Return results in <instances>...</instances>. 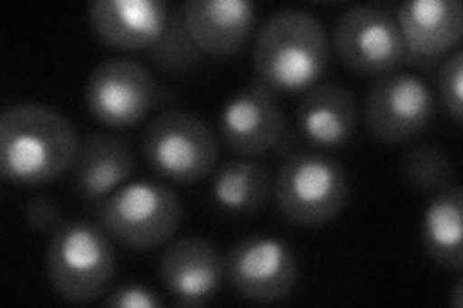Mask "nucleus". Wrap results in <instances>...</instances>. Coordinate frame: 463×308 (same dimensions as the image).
Instances as JSON below:
<instances>
[{"mask_svg":"<svg viewBox=\"0 0 463 308\" xmlns=\"http://www.w3.org/2000/svg\"><path fill=\"white\" fill-rule=\"evenodd\" d=\"M153 71L136 58L114 56L99 62L85 85V105L103 126L124 129L139 124L158 102Z\"/></svg>","mask_w":463,"mask_h":308,"instance_id":"7","label":"nucleus"},{"mask_svg":"<svg viewBox=\"0 0 463 308\" xmlns=\"http://www.w3.org/2000/svg\"><path fill=\"white\" fill-rule=\"evenodd\" d=\"M350 182L340 160L317 151L286 153L274 182V199L289 224L321 226L345 207Z\"/></svg>","mask_w":463,"mask_h":308,"instance_id":"4","label":"nucleus"},{"mask_svg":"<svg viewBox=\"0 0 463 308\" xmlns=\"http://www.w3.org/2000/svg\"><path fill=\"white\" fill-rule=\"evenodd\" d=\"M136 172V153L118 135L93 131L81 143L74 163V183L80 197L97 209Z\"/></svg>","mask_w":463,"mask_h":308,"instance_id":"16","label":"nucleus"},{"mask_svg":"<svg viewBox=\"0 0 463 308\" xmlns=\"http://www.w3.org/2000/svg\"><path fill=\"white\" fill-rule=\"evenodd\" d=\"M448 304L452 308H461L463 306V284L461 280H456V284L452 285L450 295H448Z\"/></svg>","mask_w":463,"mask_h":308,"instance_id":"25","label":"nucleus"},{"mask_svg":"<svg viewBox=\"0 0 463 308\" xmlns=\"http://www.w3.org/2000/svg\"><path fill=\"white\" fill-rule=\"evenodd\" d=\"M145 54L158 70L166 73H182L203 62L205 52L199 49L187 27L182 5H168L165 32Z\"/></svg>","mask_w":463,"mask_h":308,"instance_id":"20","label":"nucleus"},{"mask_svg":"<svg viewBox=\"0 0 463 308\" xmlns=\"http://www.w3.org/2000/svg\"><path fill=\"white\" fill-rule=\"evenodd\" d=\"M423 251L439 268L459 272L463 266V189L452 183L434 193L421 228Z\"/></svg>","mask_w":463,"mask_h":308,"instance_id":"18","label":"nucleus"},{"mask_svg":"<svg viewBox=\"0 0 463 308\" xmlns=\"http://www.w3.org/2000/svg\"><path fill=\"white\" fill-rule=\"evenodd\" d=\"M99 222L134 251H151L178 231L184 209L174 189L149 182H129L95 209Z\"/></svg>","mask_w":463,"mask_h":308,"instance_id":"5","label":"nucleus"},{"mask_svg":"<svg viewBox=\"0 0 463 308\" xmlns=\"http://www.w3.org/2000/svg\"><path fill=\"white\" fill-rule=\"evenodd\" d=\"M340 62L365 76H381L405 64V45L396 14L383 6L347 8L332 32Z\"/></svg>","mask_w":463,"mask_h":308,"instance_id":"9","label":"nucleus"},{"mask_svg":"<svg viewBox=\"0 0 463 308\" xmlns=\"http://www.w3.org/2000/svg\"><path fill=\"white\" fill-rule=\"evenodd\" d=\"M405 64L432 70L458 49L463 35L459 0H410L396 10Z\"/></svg>","mask_w":463,"mask_h":308,"instance_id":"12","label":"nucleus"},{"mask_svg":"<svg viewBox=\"0 0 463 308\" xmlns=\"http://www.w3.org/2000/svg\"><path fill=\"white\" fill-rule=\"evenodd\" d=\"M24 222L37 236H54L64 226V212L52 197L37 195L24 209Z\"/></svg>","mask_w":463,"mask_h":308,"instance_id":"23","label":"nucleus"},{"mask_svg":"<svg viewBox=\"0 0 463 308\" xmlns=\"http://www.w3.org/2000/svg\"><path fill=\"white\" fill-rule=\"evenodd\" d=\"M456 166L444 149L430 143H419L403 154L402 175L408 185L425 193H439V191L454 183Z\"/></svg>","mask_w":463,"mask_h":308,"instance_id":"21","label":"nucleus"},{"mask_svg":"<svg viewBox=\"0 0 463 308\" xmlns=\"http://www.w3.org/2000/svg\"><path fill=\"white\" fill-rule=\"evenodd\" d=\"M439 97L456 124L463 118V52L458 47L439 66Z\"/></svg>","mask_w":463,"mask_h":308,"instance_id":"22","label":"nucleus"},{"mask_svg":"<svg viewBox=\"0 0 463 308\" xmlns=\"http://www.w3.org/2000/svg\"><path fill=\"white\" fill-rule=\"evenodd\" d=\"M277 97L257 79L230 97L221 116V134L236 154L257 158L282 145L286 116Z\"/></svg>","mask_w":463,"mask_h":308,"instance_id":"11","label":"nucleus"},{"mask_svg":"<svg viewBox=\"0 0 463 308\" xmlns=\"http://www.w3.org/2000/svg\"><path fill=\"white\" fill-rule=\"evenodd\" d=\"M298 127L318 149H340L359 126V107L352 89L336 81H318L303 93L298 105Z\"/></svg>","mask_w":463,"mask_h":308,"instance_id":"14","label":"nucleus"},{"mask_svg":"<svg viewBox=\"0 0 463 308\" xmlns=\"http://www.w3.org/2000/svg\"><path fill=\"white\" fill-rule=\"evenodd\" d=\"M330 39L325 23L301 8L274 12L253 42L255 79L277 95L306 93L328 66Z\"/></svg>","mask_w":463,"mask_h":308,"instance_id":"2","label":"nucleus"},{"mask_svg":"<svg viewBox=\"0 0 463 308\" xmlns=\"http://www.w3.org/2000/svg\"><path fill=\"white\" fill-rule=\"evenodd\" d=\"M365 124L386 145H402L421 135L434 118L430 87L410 71H386L373 81L365 97Z\"/></svg>","mask_w":463,"mask_h":308,"instance_id":"8","label":"nucleus"},{"mask_svg":"<svg viewBox=\"0 0 463 308\" xmlns=\"http://www.w3.org/2000/svg\"><path fill=\"white\" fill-rule=\"evenodd\" d=\"M47 280L68 303H91L109 293L116 274L110 233L100 222H64L47 247Z\"/></svg>","mask_w":463,"mask_h":308,"instance_id":"3","label":"nucleus"},{"mask_svg":"<svg viewBox=\"0 0 463 308\" xmlns=\"http://www.w3.org/2000/svg\"><path fill=\"white\" fill-rule=\"evenodd\" d=\"M143 156L163 178L194 183L213 173L219 160V139L199 116L170 108L145 129Z\"/></svg>","mask_w":463,"mask_h":308,"instance_id":"6","label":"nucleus"},{"mask_svg":"<svg viewBox=\"0 0 463 308\" xmlns=\"http://www.w3.org/2000/svg\"><path fill=\"white\" fill-rule=\"evenodd\" d=\"M105 306L116 308H161L165 306L163 297L151 287L139 284H128L107 293Z\"/></svg>","mask_w":463,"mask_h":308,"instance_id":"24","label":"nucleus"},{"mask_svg":"<svg viewBox=\"0 0 463 308\" xmlns=\"http://www.w3.org/2000/svg\"><path fill=\"white\" fill-rule=\"evenodd\" d=\"M81 139L62 112L20 102L0 116V172L20 185L56 180L74 168Z\"/></svg>","mask_w":463,"mask_h":308,"instance_id":"1","label":"nucleus"},{"mask_svg":"<svg viewBox=\"0 0 463 308\" xmlns=\"http://www.w3.org/2000/svg\"><path fill=\"white\" fill-rule=\"evenodd\" d=\"M87 14L93 32L109 47L147 52L165 32L168 5L163 0H95Z\"/></svg>","mask_w":463,"mask_h":308,"instance_id":"15","label":"nucleus"},{"mask_svg":"<svg viewBox=\"0 0 463 308\" xmlns=\"http://www.w3.org/2000/svg\"><path fill=\"white\" fill-rule=\"evenodd\" d=\"M270 175L253 158L228 160L216 170L211 183V197L216 207L230 214H255L270 195Z\"/></svg>","mask_w":463,"mask_h":308,"instance_id":"19","label":"nucleus"},{"mask_svg":"<svg viewBox=\"0 0 463 308\" xmlns=\"http://www.w3.org/2000/svg\"><path fill=\"white\" fill-rule=\"evenodd\" d=\"M182 8L205 56L224 58L240 52L255 29V6L250 0H187Z\"/></svg>","mask_w":463,"mask_h":308,"instance_id":"17","label":"nucleus"},{"mask_svg":"<svg viewBox=\"0 0 463 308\" xmlns=\"http://www.w3.org/2000/svg\"><path fill=\"white\" fill-rule=\"evenodd\" d=\"M158 275L182 306H203L216 297L226 277L224 258L211 241L184 238L166 247Z\"/></svg>","mask_w":463,"mask_h":308,"instance_id":"13","label":"nucleus"},{"mask_svg":"<svg viewBox=\"0 0 463 308\" xmlns=\"http://www.w3.org/2000/svg\"><path fill=\"white\" fill-rule=\"evenodd\" d=\"M226 280L240 295L253 303H277L292 295L299 282L294 248L270 236L236 241L224 258Z\"/></svg>","mask_w":463,"mask_h":308,"instance_id":"10","label":"nucleus"}]
</instances>
